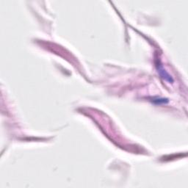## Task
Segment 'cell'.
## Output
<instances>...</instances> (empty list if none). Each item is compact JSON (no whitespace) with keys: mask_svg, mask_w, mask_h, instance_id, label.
Listing matches in <instances>:
<instances>
[{"mask_svg":"<svg viewBox=\"0 0 188 188\" xmlns=\"http://www.w3.org/2000/svg\"><path fill=\"white\" fill-rule=\"evenodd\" d=\"M167 99H164V98H154L153 100V102L155 103V104H165V103L167 102Z\"/></svg>","mask_w":188,"mask_h":188,"instance_id":"obj_2","label":"cell"},{"mask_svg":"<svg viewBox=\"0 0 188 188\" xmlns=\"http://www.w3.org/2000/svg\"><path fill=\"white\" fill-rule=\"evenodd\" d=\"M156 67H157V71H158V73L160 74L161 77H162L163 79H164V80L167 81V82H173V79H172L171 76H170V75H169L168 73H167V72H166V70H164V68H163L162 66V64L160 63V60H157V62L156 63Z\"/></svg>","mask_w":188,"mask_h":188,"instance_id":"obj_1","label":"cell"}]
</instances>
